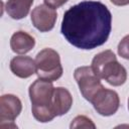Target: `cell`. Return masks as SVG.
<instances>
[{"mask_svg":"<svg viewBox=\"0 0 129 129\" xmlns=\"http://www.w3.org/2000/svg\"><path fill=\"white\" fill-rule=\"evenodd\" d=\"M112 29V14L100 1H82L63 14L60 31L64 38L80 49L103 45Z\"/></svg>","mask_w":129,"mask_h":129,"instance_id":"6da1fadb","label":"cell"},{"mask_svg":"<svg viewBox=\"0 0 129 129\" xmlns=\"http://www.w3.org/2000/svg\"><path fill=\"white\" fill-rule=\"evenodd\" d=\"M53 91L54 87L52 82L39 78L35 80L29 87L28 93L31 102L32 115L41 123L49 122L55 117L51 105Z\"/></svg>","mask_w":129,"mask_h":129,"instance_id":"7a4b0ae2","label":"cell"},{"mask_svg":"<svg viewBox=\"0 0 129 129\" xmlns=\"http://www.w3.org/2000/svg\"><path fill=\"white\" fill-rule=\"evenodd\" d=\"M91 67L100 79L105 80L111 86L119 87L127 80L126 69L117 60L115 53L110 49L96 54Z\"/></svg>","mask_w":129,"mask_h":129,"instance_id":"3957f363","label":"cell"},{"mask_svg":"<svg viewBox=\"0 0 129 129\" xmlns=\"http://www.w3.org/2000/svg\"><path fill=\"white\" fill-rule=\"evenodd\" d=\"M35 69L37 77L48 82L58 80L63 73L58 52L49 47L41 49L36 54Z\"/></svg>","mask_w":129,"mask_h":129,"instance_id":"277c9868","label":"cell"},{"mask_svg":"<svg viewBox=\"0 0 129 129\" xmlns=\"http://www.w3.org/2000/svg\"><path fill=\"white\" fill-rule=\"evenodd\" d=\"M74 78L79 86L82 96L90 103L95 95L104 88L100 78L95 74L92 67L84 66L77 68L74 72Z\"/></svg>","mask_w":129,"mask_h":129,"instance_id":"5b68a950","label":"cell"},{"mask_svg":"<svg viewBox=\"0 0 129 129\" xmlns=\"http://www.w3.org/2000/svg\"><path fill=\"white\" fill-rule=\"evenodd\" d=\"M22 110V104L18 97L12 94L2 95L0 98V126L4 128H17L13 123Z\"/></svg>","mask_w":129,"mask_h":129,"instance_id":"8992f818","label":"cell"},{"mask_svg":"<svg viewBox=\"0 0 129 129\" xmlns=\"http://www.w3.org/2000/svg\"><path fill=\"white\" fill-rule=\"evenodd\" d=\"M94 109L102 116L114 115L120 106V99L117 92L114 90L102 88L92 99Z\"/></svg>","mask_w":129,"mask_h":129,"instance_id":"52a82bcc","label":"cell"},{"mask_svg":"<svg viewBox=\"0 0 129 129\" xmlns=\"http://www.w3.org/2000/svg\"><path fill=\"white\" fill-rule=\"evenodd\" d=\"M31 22L33 26L40 32L50 31L57 19V13L54 8L46 5H37L31 12Z\"/></svg>","mask_w":129,"mask_h":129,"instance_id":"ba28073f","label":"cell"},{"mask_svg":"<svg viewBox=\"0 0 129 129\" xmlns=\"http://www.w3.org/2000/svg\"><path fill=\"white\" fill-rule=\"evenodd\" d=\"M10 71L18 78L26 79L35 74V60L30 56L18 55L10 60Z\"/></svg>","mask_w":129,"mask_h":129,"instance_id":"9c48e42d","label":"cell"},{"mask_svg":"<svg viewBox=\"0 0 129 129\" xmlns=\"http://www.w3.org/2000/svg\"><path fill=\"white\" fill-rule=\"evenodd\" d=\"M51 105L55 116H62L67 114L73 105V97L69 90L62 87L54 88Z\"/></svg>","mask_w":129,"mask_h":129,"instance_id":"30bf717a","label":"cell"},{"mask_svg":"<svg viewBox=\"0 0 129 129\" xmlns=\"http://www.w3.org/2000/svg\"><path fill=\"white\" fill-rule=\"evenodd\" d=\"M35 45V39L29 33L19 30L12 34L10 38V47L13 52L24 54L30 51Z\"/></svg>","mask_w":129,"mask_h":129,"instance_id":"8fae6325","label":"cell"},{"mask_svg":"<svg viewBox=\"0 0 129 129\" xmlns=\"http://www.w3.org/2000/svg\"><path fill=\"white\" fill-rule=\"evenodd\" d=\"M34 0H8L5 4V10L12 19H22L29 13Z\"/></svg>","mask_w":129,"mask_h":129,"instance_id":"7c38bea8","label":"cell"},{"mask_svg":"<svg viewBox=\"0 0 129 129\" xmlns=\"http://www.w3.org/2000/svg\"><path fill=\"white\" fill-rule=\"evenodd\" d=\"M70 127L73 128H96V125L93 123V121L84 116V115H79L77 116L71 123Z\"/></svg>","mask_w":129,"mask_h":129,"instance_id":"4fadbf2b","label":"cell"},{"mask_svg":"<svg viewBox=\"0 0 129 129\" xmlns=\"http://www.w3.org/2000/svg\"><path fill=\"white\" fill-rule=\"evenodd\" d=\"M118 54L125 58V59H129V34L124 36L119 44H118Z\"/></svg>","mask_w":129,"mask_h":129,"instance_id":"5bb4252c","label":"cell"},{"mask_svg":"<svg viewBox=\"0 0 129 129\" xmlns=\"http://www.w3.org/2000/svg\"><path fill=\"white\" fill-rule=\"evenodd\" d=\"M44 1V4L52 7V8H58L60 6H62L63 4H66L69 0H43Z\"/></svg>","mask_w":129,"mask_h":129,"instance_id":"9a60e30c","label":"cell"},{"mask_svg":"<svg viewBox=\"0 0 129 129\" xmlns=\"http://www.w3.org/2000/svg\"><path fill=\"white\" fill-rule=\"evenodd\" d=\"M116 6H125L129 4V0H110Z\"/></svg>","mask_w":129,"mask_h":129,"instance_id":"2e32d148","label":"cell"},{"mask_svg":"<svg viewBox=\"0 0 129 129\" xmlns=\"http://www.w3.org/2000/svg\"><path fill=\"white\" fill-rule=\"evenodd\" d=\"M128 110H129V98H128Z\"/></svg>","mask_w":129,"mask_h":129,"instance_id":"e0dca14e","label":"cell"}]
</instances>
